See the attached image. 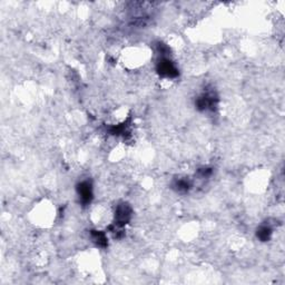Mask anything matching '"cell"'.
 Wrapping results in <instances>:
<instances>
[{
  "label": "cell",
  "instance_id": "1",
  "mask_svg": "<svg viewBox=\"0 0 285 285\" xmlns=\"http://www.w3.org/2000/svg\"><path fill=\"white\" fill-rule=\"evenodd\" d=\"M131 217V208L128 204L122 203L116 207L115 212V223L109 229L112 230L113 233H116V231L121 230L124 227L127 223L129 222Z\"/></svg>",
  "mask_w": 285,
  "mask_h": 285
},
{
  "label": "cell",
  "instance_id": "2",
  "mask_svg": "<svg viewBox=\"0 0 285 285\" xmlns=\"http://www.w3.org/2000/svg\"><path fill=\"white\" fill-rule=\"evenodd\" d=\"M157 73L164 78H175L178 76V69L166 57H163L157 64Z\"/></svg>",
  "mask_w": 285,
  "mask_h": 285
},
{
  "label": "cell",
  "instance_id": "3",
  "mask_svg": "<svg viewBox=\"0 0 285 285\" xmlns=\"http://www.w3.org/2000/svg\"><path fill=\"white\" fill-rule=\"evenodd\" d=\"M216 100L217 97L213 93H205L197 98L195 103L196 108L200 109L201 112L213 111L216 107Z\"/></svg>",
  "mask_w": 285,
  "mask_h": 285
},
{
  "label": "cell",
  "instance_id": "4",
  "mask_svg": "<svg viewBox=\"0 0 285 285\" xmlns=\"http://www.w3.org/2000/svg\"><path fill=\"white\" fill-rule=\"evenodd\" d=\"M77 194L84 205H88L93 200V186L89 181H84L77 185Z\"/></svg>",
  "mask_w": 285,
  "mask_h": 285
},
{
  "label": "cell",
  "instance_id": "5",
  "mask_svg": "<svg viewBox=\"0 0 285 285\" xmlns=\"http://www.w3.org/2000/svg\"><path fill=\"white\" fill-rule=\"evenodd\" d=\"M257 239L262 241V242H267L271 239V235H272V229L270 226H266V225H263L261 226L260 229L257 230Z\"/></svg>",
  "mask_w": 285,
  "mask_h": 285
},
{
  "label": "cell",
  "instance_id": "6",
  "mask_svg": "<svg viewBox=\"0 0 285 285\" xmlns=\"http://www.w3.org/2000/svg\"><path fill=\"white\" fill-rule=\"evenodd\" d=\"M192 186L191 182L188 181V179L185 178H181V179H177L176 182L174 183V187L175 190L179 193H186L190 191V188Z\"/></svg>",
  "mask_w": 285,
  "mask_h": 285
},
{
  "label": "cell",
  "instance_id": "7",
  "mask_svg": "<svg viewBox=\"0 0 285 285\" xmlns=\"http://www.w3.org/2000/svg\"><path fill=\"white\" fill-rule=\"evenodd\" d=\"M91 236H93V240L95 241V243L97 244L98 246H102V247L107 246V238L103 232L93 231L91 232Z\"/></svg>",
  "mask_w": 285,
  "mask_h": 285
}]
</instances>
